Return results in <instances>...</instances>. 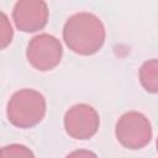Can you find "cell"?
Listing matches in <instances>:
<instances>
[{
  "instance_id": "ba28073f",
  "label": "cell",
  "mask_w": 158,
  "mask_h": 158,
  "mask_svg": "<svg viewBox=\"0 0 158 158\" xmlns=\"http://www.w3.org/2000/svg\"><path fill=\"white\" fill-rule=\"evenodd\" d=\"M0 158H36L35 153L25 144L11 143L0 148Z\"/></svg>"
},
{
  "instance_id": "5b68a950",
  "label": "cell",
  "mask_w": 158,
  "mask_h": 158,
  "mask_svg": "<svg viewBox=\"0 0 158 158\" xmlns=\"http://www.w3.org/2000/svg\"><path fill=\"white\" fill-rule=\"evenodd\" d=\"M64 130L74 139H89L96 135L100 127V116L89 104H75L64 115Z\"/></svg>"
},
{
  "instance_id": "3957f363",
  "label": "cell",
  "mask_w": 158,
  "mask_h": 158,
  "mask_svg": "<svg viewBox=\"0 0 158 158\" xmlns=\"http://www.w3.org/2000/svg\"><path fill=\"white\" fill-rule=\"evenodd\" d=\"M115 136L118 143L132 151L144 148L153 137L149 120L138 111L122 114L115 125Z\"/></svg>"
},
{
  "instance_id": "7a4b0ae2",
  "label": "cell",
  "mask_w": 158,
  "mask_h": 158,
  "mask_svg": "<svg viewBox=\"0 0 158 158\" xmlns=\"http://www.w3.org/2000/svg\"><path fill=\"white\" fill-rule=\"evenodd\" d=\"M46 111V98L35 89L17 90L6 105V117L9 122L19 128L35 127L43 120Z\"/></svg>"
},
{
  "instance_id": "8992f818",
  "label": "cell",
  "mask_w": 158,
  "mask_h": 158,
  "mask_svg": "<svg viewBox=\"0 0 158 158\" xmlns=\"http://www.w3.org/2000/svg\"><path fill=\"white\" fill-rule=\"evenodd\" d=\"M49 10L42 0H20L12 10V20L17 30L22 32H37L46 27Z\"/></svg>"
},
{
  "instance_id": "6da1fadb",
  "label": "cell",
  "mask_w": 158,
  "mask_h": 158,
  "mask_svg": "<svg viewBox=\"0 0 158 158\" xmlns=\"http://www.w3.org/2000/svg\"><path fill=\"white\" fill-rule=\"evenodd\" d=\"M106 40V30L95 14L81 11L72 15L63 26V41L67 47L80 56L98 53Z\"/></svg>"
},
{
  "instance_id": "52a82bcc",
  "label": "cell",
  "mask_w": 158,
  "mask_h": 158,
  "mask_svg": "<svg viewBox=\"0 0 158 158\" xmlns=\"http://www.w3.org/2000/svg\"><path fill=\"white\" fill-rule=\"evenodd\" d=\"M138 78L146 91L152 94L158 91V62L156 58L148 59L141 65Z\"/></svg>"
},
{
  "instance_id": "277c9868",
  "label": "cell",
  "mask_w": 158,
  "mask_h": 158,
  "mask_svg": "<svg viewBox=\"0 0 158 158\" xmlns=\"http://www.w3.org/2000/svg\"><path fill=\"white\" fill-rule=\"evenodd\" d=\"M63 47L60 41L49 33H38L33 36L26 48L28 63L40 72L54 69L62 60Z\"/></svg>"
},
{
  "instance_id": "30bf717a",
  "label": "cell",
  "mask_w": 158,
  "mask_h": 158,
  "mask_svg": "<svg viewBox=\"0 0 158 158\" xmlns=\"http://www.w3.org/2000/svg\"><path fill=\"white\" fill-rule=\"evenodd\" d=\"M65 158H99L93 151L89 149H75L65 156Z\"/></svg>"
},
{
  "instance_id": "9c48e42d",
  "label": "cell",
  "mask_w": 158,
  "mask_h": 158,
  "mask_svg": "<svg viewBox=\"0 0 158 158\" xmlns=\"http://www.w3.org/2000/svg\"><path fill=\"white\" fill-rule=\"evenodd\" d=\"M14 38V28L7 15L0 11V51L10 46Z\"/></svg>"
}]
</instances>
